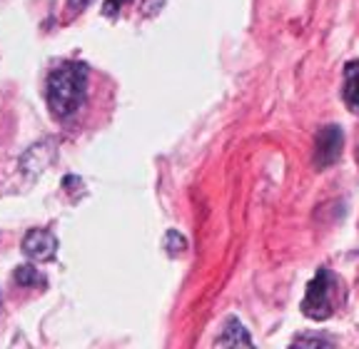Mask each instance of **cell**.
<instances>
[{
    "instance_id": "cell-1",
    "label": "cell",
    "mask_w": 359,
    "mask_h": 349,
    "mask_svg": "<svg viewBox=\"0 0 359 349\" xmlns=\"http://www.w3.org/2000/svg\"><path fill=\"white\" fill-rule=\"evenodd\" d=\"M88 88V68L80 62H65L48 78V105L55 118H67L80 107Z\"/></svg>"
},
{
    "instance_id": "cell-2",
    "label": "cell",
    "mask_w": 359,
    "mask_h": 349,
    "mask_svg": "<svg viewBox=\"0 0 359 349\" xmlns=\"http://www.w3.org/2000/svg\"><path fill=\"white\" fill-rule=\"evenodd\" d=\"M334 297H337V280L327 267H322L307 285V292H304L299 310L309 320H330L332 312H334Z\"/></svg>"
},
{
    "instance_id": "cell-3",
    "label": "cell",
    "mask_w": 359,
    "mask_h": 349,
    "mask_svg": "<svg viewBox=\"0 0 359 349\" xmlns=\"http://www.w3.org/2000/svg\"><path fill=\"white\" fill-rule=\"evenodd\" d=\"M342 145H344V135L337 125L322 128L317 132V145H314V165L320 170L334 165L339 160V155H342Z\"/></svg>"
},
{
    "instance_id": "cell-4",
    "label": "cell",
    "mask_w": 359,
    "mask_h": 349,
    "mask_svg": "<svg viewBox=\"0 0 359 349\" xmlns=\"http://www.w3.org/2000/svg\"><path fill=\"white\" fill-rule=\"evenodd\" d=\"M22 249L30 259H38V262H48V259L55 257L57 240L53 232L48 230H30L22 240Z\"/></svg>"
},
{
    "instance_id": "cell-5",
    "label": "cell",
    "mask_w": 359,
    "mask_h": 349,
    "mask_svg": "<svg viewBox=\"0 0 359 349\" xmlns=\"http://www.w3.org/2000/svg\"><path fill=\"white\" fill-rule=\"evenodd\" d=\"M342 97L352 113H359V60H352L344 65Z\"/></svg>"
},
{
    "instance_id": "cell-6",
    "label": "cell",
    "mask_w": 359,
    "mask_h": 349,
    "mask_svg": "<svg viewBox=\"0 0 359 349\" xmlns=\"http://www.w3.org/2000/svg\"><path fill=\"white\" fill-rule=\"evenodd\" d=\"M217 344H222V347H237V344H252V339H250V334L245 332V327L240 324V322L232 317V320H227V327H224V332L219 334Z\"/></svg>"
},
{
    "instance_id": "cell-7",
    "label": "cell",
    "mask_w": 359,
    "mask_h": 349,
    "mask_svg": "<svg viewBox=\"0 0 359 349\" xmlns=\"http://www.w3.org/2000/svg\"><path fill=\"white\" fill-rule=\"evenodd\" d=\"M15 282L20 287H40V285H45L43 275L38 270H33V267H18Z\"/></svg>"
},
{
    "instance_id": "cell-8",
    "label": "cell",
    "mask_w": 359,
    "mask_h": 349,
    "mask_svg": "<svg viewBox=\"0 0 359 349\" xmlns=\"http://www.w3.org/2000/svg\"><path fill=\"white\" fill-rule=\"evenodd\" d=\"M168 249L172 254H177V252H182L185 249V240L177 235V232H168Z\"/></svg>"
},
{
    "instance_id": "cell-9",
    "label": "cell",
    "mask_w": 359,
    "mask_h": 349,
    "mask_svg": "<svg viewBox=\"0 0 359 349\" xmlns=\"http://www.w3.org/2000/svg\"><path fill=\"white\" fill-rule=\"evenodd\" d=\"M128 3H130V0H107L102 11H105V15H115V13H118L123 6H128Z\"/></svg>"
},
{
    "instance_id": "cell-10",
    "label": "cell",
    "mask_w": 359,
    "mask_h": 349,
    "mask_svg": "<svg viewBox=\"0 0 359 349\" xmlns=\"http://www.w3.org/2000/svg\"><path fill=\"white\" fill-rule=\"evenodd\" d=\"M294 344H314V347H320V344H330V339H322V337H299V339H294Z\"/></svg>"
},
{
    "instance_id": "cell-11",
    "label": "cell",
    "mask_w": 359,
    "mask_h": 349,
    "mask_svg": "<svg viewBox=\"0 0 359 349\" xmlns=\"http://www.w3.org/2000/svg\"><path fill=\"white\" fill-rule=\"evenodd\" d=\"M67 3H70V8H73V11H83V8H88L90 0H67Z\"/></svg>"
}]
</instances>
